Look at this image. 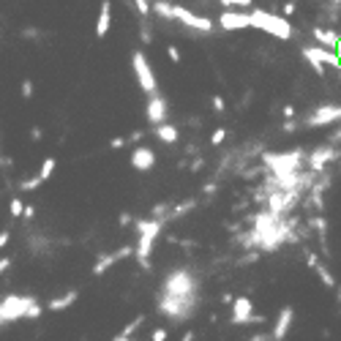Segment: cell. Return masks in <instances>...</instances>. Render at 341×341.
<instances>
[{"label": "cell", "mask_w": 341, "mask_h": 341, "mask_svg": "<svg viewBox=\"0 0 341 341\" xmlns=\"http://www.w3.org/2000/svg\"><path fill=\"white\" fill-rule=\"evenodd\" d=\"M164 224H166V221L153 218V216L134 221V227H137V235H139V243H137V249H134V259H137V265L142 267V271H148V273H150V267H153V265H150L153 243H156V237L164 232Z\"/></svg>", "instance_id": "6da1fadb"}, {"label": "cell", "mask_w": 341, "mask_h": 341, "mask_svg": "<svg viewBox=\"0 0 341 341\" xmlns=\"http://www.w3.org/2000/svg\"><path fill=\"white\" fill-rule=\"evenodd\" d=\"M249 22H251V28L262 30V33L279 38V41H289L292 33H295L287 17H279V14L265 11V9H251L249 11Z\"/></svg>", "instance_id": "7a4b0ae2"}, {"label": "cell", "mask_w": 341, "mask_h": 341, "mask_svg": "<svg viewBox=\"0 0 341 341\" xmlns=\"http://www.w3.org/2000/svg\"><path fill=\"white\" fill-rule=\"evenodd\" d=\"M158 314L166 316V320L172 322H186L191 320V316L197 314V308H200V295H188V298H178V295H164L158 298Z\"/></svg>", "instance_id": "3957f363"}, {"label": "cell", "mask_w": 341, "mask_h": 341, "mask_svg": "<svg viewBox=\"0 0 341 341\" xmlns=\"http://www.w3.org/2000/svg\"><path fill=\"white\" fill-rule=\"evenodd\" d=\"M306 161L303 150H289V153H273V150H265L262 153V164L271 175H284V172H295L300 169V164Z\"/></svg>", "instance_id": "277c9868"}, {"label": "cell", "mask_w": 341, "mask_h": 341, "mask_svg": "<svg viewBox=\"0 0 341 341\" xmlns=\"http://www.w3.org/2000/svg\"><path fill=\"white\" fill-rule=\"evenodd\" d=\"M303 58L308 60V66L314 68V74L316 77H325V71L328 68H333V71H338L341 68V63H338V55H336V50H328V46H303Z\"/></svg>", "instance_id": "5b68a950"}, {"label": "cell", "mask_w": 341, "mask_h": 341, "mask_svg": "<svg viewBox=\"0 0 341 341\" xmlns=\"http://www.w3.org/2000/svg\"><path fill=\"white\" fill-rule=\"evenodd\" d=\"M200 289V279H194V273L188 267H178L166 276L164 281V292L166 295H178V298H188V295H197Z\"/></svg>", "instance_id": "8992f818"}, {"label": "cell", "mask_w": 341, "mask_h": 341, "mask_svg": "<svg viewBox=\"0 0 341 341\" xmlns=\"http://www.w3.org/2000/svg\"><path fill=\"white\" fill-rule=\"evenodd\" d=\"M336 120H341L338 104H316L311 112L300 120V129H325V126H333Z\"/></svg>", "instance_id": "52a82bcc"}, {"label": "cell", "mask_w": 341, "mask_h": 341, "mask_svg": "<svg viewBox=\"0 0 341 341\" xmlns=\"http://www.w3.org/2000/svg\"><path fill=\"white\" fill-rule=\"evenodd\" d=\"M131 68H134V74H137V82H139V88L142 93H156L158 90V82H156V74H153V68H150V63L145 58V52H131Z\"/></svg>", "instance_id": "ba28073f"}, {"label": "cell", "mask_w": 341, "mask_h": 341, "mask_svg": "<svg viewBox=\"0 0 341 341\" xmlns=\"http://www.w3.org/2000/svg\"><path fill=\"white\" fill-rule=\"evenodd\" d=\"M36 303L33 295H9L0 300V314H3V322H17L25 316V311Z\"/></svg>", "instance_id": "9c48e42d"}, {"label": "cell", "mask_w": 341, "mask_h": 341, "mask_svg": "<svg viewBox=\"0 0 341 341\" xmlns=\"http://www.w3.org/2000/svg\"><path fill=\"white\" fill-rule=\"evenodd\" d=\"M172 19L180 25L191 28L194 33H213V19L210 17H200V14L183 9V6H172Z\"/></svg>", "instance_id": "30bf717a"}, {"label": "cell", "mask_w": 341, "mask_h": 341, "mask_svg": "<svg viewBox=\"0 0 341 341\" xmlns=\"http://www.w3.org/2000/svg\"><path fill=\"white\" fill-rule=\"evenodd\" d=\"M265 322V314H254V303L246 295L232 300V325H259Z\"/></svg>", "instance_id": "8fae6325"}, {"label": "cell", "mask_w": 341, "mask_h": 341, "mask_svg": "<svg viewBox=\"0 0 341 341\" xmlns=\"http://www.w3.org/2000/svg\"><path fill=\"white\" fill-rule=\"evenodd\" d=\"M341 153H338V148H333V145H325V148H314L311 153L306 156V161H308V169L314 172V175H322L325 169H328V164L330 161H336Z\"/></svg>", "instance_id": "7c38bea8"}, {"label": "cell", "mask_w": 341, "mask_h": 341, "mask_svg": "<svg viewBox=\"0 0 341 341\" xmlns=\"http://www.w3.org/2000/svg\"><path fill=\"white\" fill-rule=\"evenodd\" d=\"M166 115H169V104H166V99L161 96V93H150L148 96V107H145V117H148V123H164L166 120Z\"/></svg>", "instance_id": "4fadbf2b"}, {"label": "cell", "mask_w": 341, "mask_h": 341, "mask_svg": "<svg viewBox=\"0 0 341 341\" xmlns=\"http://www.w3.org/2000/svg\"><path fill=\"white\" fill-rule=\"evenodd\" d=\"M218 25L221 30H246V28H251V22H249V11H243V9H227V11H221L218 14Z\"/></svg>", "instance_id": "5bb4252c"}, {"label": "cell", "mask_w": 341, "mask_h": 341, "mask_svg": "<svg viewBox=\"0 0 341 341\" xmlns=\"http://www.w3.org/2000/svg\"><path fill=\"white\" fill-rule=\"evenodd\" d=\"M131 166L137 172H150L156 166V150L148 145H137L131 150Z\"/></svg>", "instance_id": "9a60e30c"}, {"label": "cell", "mask_w": 341, "mask_h": 341, "mask_svg": "<svg viewBox=\"0 0 341 341\" xmlns=\"http://www.w3.org/2000/svg\"><path fill=\"white\" fill-rule=\"evenodd\" d=\"M292 320H295V306H284L281 311H279V316H276V325H273V341H284L287 338V333H289V328H292Z\"/></svg>", "instance_id": "2e32d148"}, {"label": "cell", "mask_w": 341, "mask_h": 341, "mask_svg": "<svg viewBox=\"0 0 341 341\" xmlns=\"http://www.w3.org/2000/svg\"><path fill=\"white\" fill-rule=\"evenodd\" d=\"M134 254V246H120L117 251H112V254H104V257L99 259L96 265H93V276H101V273H107L109 267H112L115 262H120V259H126V257H131Z\"/></svg>", "instance_id": "e0dca14e"}, {"label": "cell", "mask_w": 341, "mask_h": 341, "mask_svg": "<svg viewBox=\"0 0 341 341\" xmlns=\"http://www.w3.org/2000/svg\"><path fill=\"white\" fill-rule=\"evenodd\" d=\"M109 25H112V0H101L99 22H96V38H107Z\"/></svg>", "instance_id": "ac0fdd59"}, {"label": "cell", "mask_w": 341, "mask_h": 341, "mask_svg": "<svg viewBox=\"0 0 341 341\" xmlns=\"http://www.w3.org/2000/svg\"><path fill=\"white\" fill-rule=\"evenodd\" d=\"M311 36L316 38V44L320 46H328V50H333L336 46V41H338V33L333 28H322V25H314L311 28Z\"/></svg>", "instance_id": "d6986e66"}, {"label": "cell", "mask_w": 341, "mask_h": 341, "mask_svg": "<svg viewBox=\"0 0 341 341\" xmlns=\"http://www.w3.org/2000/svg\"><path fill=\"white\" fill-rule=\"evenodd\" d=\"M153 134L164 142V145H175L178 137H180L178 126H172V123H166V120H164V123H158V126H153Z\"/></svg>", "instance_id": "ffe728a7"}, {"label": "cell", "mask_w": 341, "mask_h": 341, "mask_svg": "<svg viewBox=\"0 0 341 341\" xmlns=\"http://www.w3.org/2000/svg\"><path fill=\"white\" fill-rule=\"evenodd\" d=\"M197 208V200L191 197V200H183V202H178V205H172L169 208V213H166V221H178V218H183V216H188Z\"/></svg>", "instance_id": "44dd1931"}, {"label": "cell", "mask_w": 341, "mask_h": 341, "mask_svg": "<svg viewBox=\"0 0 341 341\" xmlns=\"http://www.w3.org/2000/svg\"><path fill=\"white\" fill-rule=\"evenodd\" d=\"M79 298V292L77 289H68L63 298H55V300H50V311H63V308H68L74 300Z\"/></svg>", "instance_id": "7402d4cb"}, {"label": "cell", "mask_w": 341, "mask_h": 341, "mask_svg": "<svg viewBox=\"0 0 341 341\" xmlns=\"http://www.w3.org/2000/svg\"><path fill=\"white\" fill-rule=\"evenodd\" d=\"M314 271H316V276H320V281L325 284V287H328V289H336V279H333V273H330V271H328V267H325L322 262L316 265Z\"/></svg>", "instance_id": "603a6c76"}, {"label": "cell", "mask_w": 341, "mask_h": 341, "mask_svg": "<svg viewBox=\"0 0 341 341\" xmlns=\"http://www.w3.org/2000/svg\"><path fill=\"white\" fill-rule=\"evenodd\" d=\"M55 164H58V161H55L52 156H50V158H44V164H41V172H38V178H41V183H44V180H50V178H52V172H55Z\"/></svg>", "instance_id": "cb8c5ba5"}, {"label": "cell", "mask_w": 341, "mask_h": 341, "mask_svg": "<svg viewBox=\"0 0 341 341\" xmlns=\"http://www.w3.org/2000/svg\"><path fill=\"white\" fill-rule=\"evenodd\" d=\"M169 208H172L169 202H158V205H153V210H150L148 216H153V218H161V221H166V213H169Z\"/></svg>", "instance_id": "d4e9b609"}, {"label": "cell", "mask_w": 341, "mask_h": 341, "mask_svg": "<svg viewBox=\"0 0 341 341\" xmlns=\"http://www.w3.org/2000/svg\"><path fill=\"white\" fill-rule=\"evenodd\" d=\"M142 322H145V314L134 316V320H131V322H129V325H126V328L120 330V336H134V333H137V328H139Z\"/></svg>", "instance_id": "484cf974"}, {"label": "cell", "mask_w": 341, "mask_h": 341, "mask_svg": "<svg viewBox=\"0 0 341 341\" xmlns=\"http://www.w3.org/2000/svg\"><path fill=\"white\" fill-rule=\"evenodd\" d=\"M308 224L316 229V235H328V221H325V216H311Z\"/></svg>", "instance_id": "4316f807"}, {"label": "cell", "mask_w": 341, "mask_h": 341, "mask_svg": "<svg viewBox=\"0 0 341 341\" xmlns=\"http://www.w3.org/2000/svg\"><path fill=\"white\" fill-rule=\"evenodd\" d=\"M224 139H227V129H224V126H218V129L210 134V145H213V148H218Z\"/></svg>", "instance_id": "83f0119b"}, {"label": "cell", "mask_w": 341, "mask_h": 341, "mask_svg": "<svg viewBox=\"0 0 341 341\" xmlns=\"http://www.w3.org/2000/svg\"><path fill=\"white\" fill-rule=\"evenodd\" d=\"M221 3H224L227 9H251L254 0H221Z\"/></svg>", "instance_id": "f1b7e54d"}, {"label": "cell", "mask_w": 341, "mask_h": 341, "mask_svg": "<svg viewBox=\"0 0 341 341\" xmlns=\"http://www.w3.org/2000/svg\"><path fill=\"white\" fill-rule=\"evenodd\" d=\"M139 36H142V44H153V33H150V25H148V19H145V17H142Z\"/></svg>", "instance_id": "f546056e"}, {"label": "cell", "mask_w": 341, "mask_h": 341, "mask_svg": "<svg viewBox=\"0 0 341 341\" xmlns=\"http://www.w3.org/2000/svg\"><path fill=\"white\" fill-rule=\"evenodd\" d=\"M38 186H41V178H38V175H33V178H28V180H22V183H19L22 191H33V188H38Z\"/></svg>", "instance_id": "4dcf8cb0"}, {"label": "cell", "mask_w": 341, "mask_h": 341, "mask_svg": "<svg viewBox=\"0 0 341 341\" xmlns=\"http://www.w3.org/2000/svg\"><path fill=\"white\" fill-rule=\"evenodd\" d=\"M134 6H137V11H139V17H150V0H131Z\"/></svg>", "instance_id": "1f68e13d"}, {"label": "cell", "mask_w": 341, "mask_h": 341, "mask_svg": "<svg viewBox=\"0 0 341 341\" xmlns=\"http://www.w3.org/2000/svg\"><path fill=\"white\" fill-rule=\"evenodd\" d=\"M251 262H259V249H251L243 259H237V265H251Z\"/></svg>", "instance_id": "d6a6232c"}, {"label": "cell", "mask_w": 341, "mask_h": 341, "mask_svg": "<svg viewBox=\"0 0 341 341\" xmlns=\"http://www.w3.org/2000/svg\"><path fill=\"white\" fill-rule=\"evenodd\" d=\"M298 129H300V123L292 120V117H287V120L281 123V131H284V134H292V131H298Z\"/></svg>", "instance_id": "836d02e7"}, {"label": "cell", "mask_w": 341, "mask_h": 341, "mask_svg": "<svg viewBox=\"0 0 341 341\" xmlns=\"http://www.w3.org/2000/svg\"><path fill=\"white\" fill-rule=\"evenodd\" d=\"M38 316H41V306L33 303V306H30L28 311H25V316H22V320H38Z\"/></svg>", "instance_id": "e575fe53"}, {"label": "cell", "mask_w": 341, "mask_h": 341, "mask_svg": "<svg viewBox=\"0 0 341 341\" xmlns=\"http://www.w3.org/2000/svg\"><path fill=\"white\" fill-rule=\"evenodd\" d=\"M22 208H25V205H22L19 200H11V205H9V210H11V218H19V216H22Z\"/></svg>", "instance_id": "d590c367"}, {"label": "cell", "mask_w": 341, "mask_h": 341, "mask_svg": "<svg viewBox=\"0 0 341 341\" xmlns=\"http://www.w3.org/2000/svg\"><path fill=\"white\" fill-rule=\"evenodd\" d=\"M166 55H169L172 63H180V50H178L175 44H166Z\"/></svg>", "instance_id": "8d00e7d4"}, {"label": "cell", "mask_w": 341, "mask_h": 341, "mask_svg": "<svg viewBox=\"0 0 341 341\" xmlns=\"http://www.w3.org/2000/svg\"><path fill=\"white\" fill-rule=\"evenodd\" d=\"M210 104H213V112H224V109H227V104H224V99H221V96H213V101H210Z\"/></svg>", "instance_id": "74e56055"}, {"label": "cell", "mask_w": 341, "mask_h": 341, "mask_svg": "<svg viewBox=\"0 0 341 341\" xmlns=\"http://www.w3.org/2000/svg\"><path fill=\"white\" fill-rule=\"evenodd\" d=\"M306 265H308V267H316V265H320V257H316L314 251H308V249H306Z\"/></svg>", "instance_id": "f35d334b"}, {"label": "cell", "mask_w": 341, "mask_h": 341, "mask_svg": "<svg viewBox=\"0 0 341 341\" xmlns=\"http://www.w3.org/2000/svg\"><path fill=\"white\" fill-rule=\"evenodd\" d=\"M22 96L25 99L33 96V82H30V79H22Z\"/></svg>", "instance_id": "ab89813d"}, {"label": "cell", "mask_w": 341, "mask_h": 341, "mask_svg": "<svg viewBox=\"0 0 341 341\" xmlns=\"http://www.w3.org/2000/svg\"><path fill=\"white\" fill-rule=\"evenodd\" d=\"M216 191H218V183H213V180H210V183H205V186H202V194H205V197H213Z\"/></svg>", "instance_id": "60d3db41"}, {"label": "cell", "mask_w": 341, "mask_h": 341, "mask_svg": "<svg viewBox=\"0 0 341 341\" xmlns=\"http://www.w3.org/2000/svg\"><path fill=\"white\" fill-rule=\"evenodd\" d=\"M150 341H166V328H156L153 336H150Z\"/></svg>", "instance_id": "b9f144b4"}, {"label": "cell", "mask_w": 341, "mask_h": 341, "mask_svg": "<svg viewBox=\"0 0 341 341\" xmlns=\"http://www.w3.org/2000/svg\"><path fill=\"white\" fill-rule=\"evenodd\" d=\"M120 148H126V137H115L109 142V150H120Z\"/></svg>", "instance_id": "7bdbcfd3"}, {"label": "cell", "mask_w": 341, "mask_h": 341, "mask_svg": "<svg viewBox=\"0 0 341 341\" xmlns=\"http://www.w3.org/2000/svg\"><path fill=\"white\" fill-rule=\"evenodd\" d=\"M131 221H134V218H131V213H120V216H117V224H120V227H129Z\"/></svg>", "instance_id": "ee69618b"}, {"label": "cell", "mask_w": 341, "mask_h": 341, "mask_svg": "<svg viewBox=\"0 0 341 341\" xmlns=\"http://www.w3.org/2000/svg\"><path fill=\"white\" fill-rule=\"evenodd\" d=\"M202 166H205V158H202V156H197L194 161H191V172H200Z\"/></svg>", "instance_id": "f6af8a7d"}, {"label": "cell", "mask_w": 341, "mask_h": 341, "mask_svg": "<svg viewBox=\"0 0 341 341\" xmlns=\"http://www.w3.org/2000/svg\"><path fill=\"white\" fill-rule=\"evenodd\" d=\"M36 216V208L33 205H25V208H22V218H33Z\"/></svg>", "instance_id": "bcb514c9"}, {"label": "cell", "mask_w": 341, "mask_h": 341, "mask_svg": "<svg viewBox=\"0 0 341 341\" xmlns=\"http://www.w3.org/2000/svg\"><path fill=\"white\" fill-rule=\"evenodd\" d=\"M142 137H145V131H142V129H139V131H134V134H131V137H129V139H126V145H131V142H139Z\"/></svg>", "instance_id": "7dc6e473"}, {"label": "cell", "mask_w": 341, "mask_h": 341, "mask_svg": "<svg viewBox=\"0 0 341 341\" xmlns=\"http://www.w3.org/2000/svg\"><path fill=\"white\" fill-rule=\"evenodd\" d=\"M292 14H295V3H292V0H289V3H287V6H284L281 17H292Z\"/></svg>", "instance_id": "c3c4849f"}, {"label": "cell", "mask_w": 341, "mask_h": 341, "mask_svg": "<svg viewBox=\"0 0 341 341\" xmlns=\"http://www.w3.org/2000/svg\"><path fill=\"white\" fill-rule=\"evenodd\" d=\"M232 300H235L232 292H224V295H221V303H224V306H232Z\"/></svg>", "instance_id": "681fc988"}, {"label": "cell", "mask_w": 341, "mask_h": 341, "mask_svg": "<svg viewBox=\"0 0 341 341\" xmlns=\"http://www.w3.org/2000/svg\"><path fill=\"white\" fill-rule=\"evenodd\" d=\"M249 341H273V336H267V333H259V336H251Z\"/></svg>", "instance_id": "f907efd6"}, {"label": "cell", "mask_w": 341, "mask_h": 341, "mask_svg": "<svg viewBox=\"0 0 341 341\" xmlns=\"http://www.w3.org/2000/svg\"><path fill=\"white\" fill-rule=\"evenodd\" d=\"M41 137H44L41 129H30V139H41Z\"/></svg>", "instance_id": "816d5d0a"}, {"label": "cell", "mask_w": 341, "mask_h": 341, "mask_svg": "<svg viewBox=\"0 0 341 341\" xmlns=\"http://www.w3.org/2000/svg\"><path fill=\"white\" fill-rule=\"evenodd\" d=\"M284 117H295V107H292V104L284 107Z\"/></svg>", "instance_id": "f5cc1de1"}, {"label": "cell", "mask_w": 341, "mask_h": 341, "mask_svg": "<svg viewBox=\"0 0 341 341\" xmlns=\"http://www.w3.org/2000/svg\"><path fill=\"white\" fill-rule=\"evenodd\" d=\"M9 265H11V259H9V257H3V259H0V273H3Z\"/></svg>", "instance_id": "db71d44e"}, {"label": "cell", "mask_w": 341, "mask_h": 341, "mask_svg": "<svg viewBox=\"0 0 341 341\" xmlns=\"http://www.w3.org/2000/svg\"><path fill=\"white\" fill-rule=\"evenodd\" d=\"M6 243H9V232H0V249H3Z\"/></svg>", "instance_id": "11a10c76"}, {"label": "cell", "mask_w": 341, "mask_h": 341, "mask_svg": "<svg viewBox=\"0 0 341 341\" xmlns=\"http://www.w3.org/2000/svg\"><path fill=\"white\" fill-rule=\"evenodd\" d=\"M180 341H194V330H186V333H183V338H180Z\"/></svg>", "instance_id": "9f6ffc18"}, {"label": "cell", "mask_w": 341, "mask_h": 341, "mask_svg": "<svg viewBox=\"0 0 341 341\" xmlns=\"http://www.w3.org/2000/svg\"><path fill=\"white\" fill-rule=\"evenodd\" d=\"M336 295H338V306H341V287L336 284Z\"/></svg>", "instance_id": "6f0895ef"}, {"label": "cell", "mask_w": 341, "mask_h": 341, "mask_svg": "<svg viewBox=\"0 0 341 341\" xmlns=\"http://www.w3.org/2000/svg\"><path fill=\"white\" fill-rule=\"evenodd\" d=\"M0 325H3V314H0Z\"/></svg>", "instance_id": "680465c9"}]
</instances>
